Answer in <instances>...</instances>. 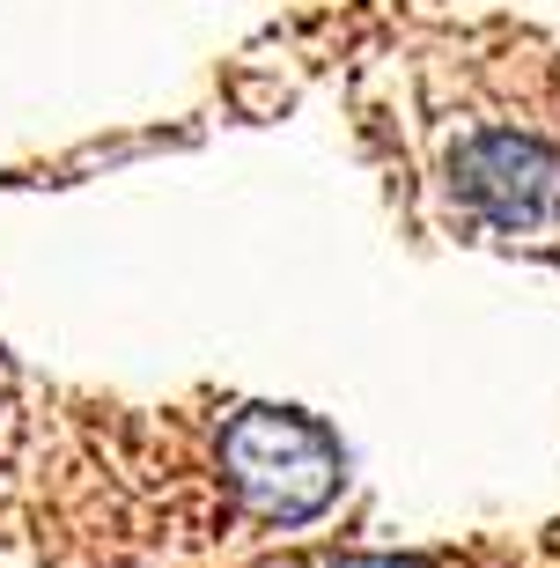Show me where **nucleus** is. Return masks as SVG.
I'll return each mask as SVG.
<instances>
[{"label": "nucleus", "instance_id": "nucleus-1", "mask_svg": "<svg viewBox=\"0 0 560 568\" xmlns=\"http://www.w3.org/2000/svg\"><path fill=\"white\" fill-rule=\"evenodd\" d=\"M222 465L258 525H310L317 509H333L339 480H347L333 428L295 406H244L222 428Z\"/></svg>", "mask_w": 560, "mask_h": 568}, {"label": "nucleus", "instance_id": "nucleus-2", "mask_svg": "<svg viewBox=\"0 0 560 568\" xmlns=\"http://www.w3.org/2000/svg\"><path fill=\"white\" fill-rule=\"evenodd\" d=\"M450 185L501 236L560 230V148L531 133H472L450 155Z\"/></svg>", "mask_w": 560, "mask_h": 568}, {"label": "nucleus", "instance_id": "nucleus-3", "mask_svg": "<svg viewBox=\"0 0 560 568\" xmlns=\"http://www.w3.org/2000/svg\"><path fill=\"white\" fill-rule=\"evenodd\" d=\"M339 568H420V561H398V554H354V561H339Z\"/></svg>", "mask_w": 560, "mask_h": 568}]
</instances>
